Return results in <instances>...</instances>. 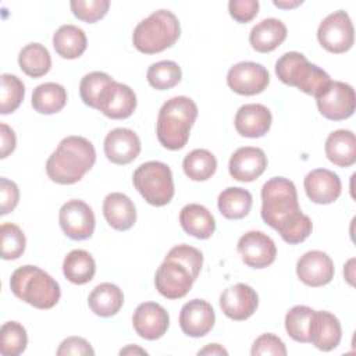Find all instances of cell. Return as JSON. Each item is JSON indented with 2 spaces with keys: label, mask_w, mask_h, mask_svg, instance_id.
Returning <instances> with one entry per match:
<instances>
[{
  "label": "cell",
  "mask_w": 356,
  "mask_h": 356,
  "mask_svg": "<svg viewBox=\"0 0 356 356\" xmlns=\"http://www.w3.org/2000/svg\"><path fill=\"white\" fill-rule=\"evenodd\" d=\"M261 218L289 245L303 242L313 229L310 217L300 210L295 184L284 177L270 178L263 185Z\"/></svg>",
  "instance_id": "1"
},
{
  "label": "cell",
  "mask_w": 356,
  "mask_h": 356,
  "mask_svg": "<svg viewBox=\"0 0 356 356\" xmlns=\"http://www.w3.org/2000/svg\"><path fill=\"white\" fill-rule=\"evenodd\" d=\"M203 266V254L189 245L170 249L154 274V285L167 299H181L192 288Z\"/></svg>",
  "instance_id": "2"
},
{
  "label": "cell",
  "mask_w": 356,
  "mask_h": 356,
  "mask_svg": "<svg viewBox=\"0 0 356 356\" xmlns=\"http://www.w3.org/2000/svg\"><path fill=\"white\" fill-rule=\"evenodd\" d=\"M95 146L82 136L64 138L46 161L47 177L60 185H72L95 165Z\"/></svg>",
  "instance_id": "3"
},
{
  "label": "cell",
  "mask_w": 356,
  "mask_h": 356,
  "mask_svg": "<svg viewBox=\"0 0 356 356\" xmlns=\"http://www.w3.org/2000/svg\"><path fill=\"white\" fill-rule=\"evenodd\" d=\"M197 117L196 103L186 96L168 99L160 108L156 134L159 142L168 150L182 149L188 139L192 125Z\"/></svg>",
  "instance_id": "4"
},
{
  "label": "cell",
  "mask_w": 356,
  "mask_h": 356,
  "mask_svg": "<svg viewBox=\"0 0 356 356\" xmlns=\"http://www.w3.org/2000/svg\"><path fill=\"white\" fill-rule=\"evenodd\" d=\"M11 292L22 302L36 309H51L61 296L58 282L36 266L18 267L10 278Z\"/></svg>",
  "instance_id": "5"
},
{
  "label": "cell",
  "mask_w": 356,
  "mask_h": 356,
  "mask_svg": "<svg viewBox=\"0 0 356 356\" xmlns=\"http://www.w3.org/2000/svg\"><path fill=\"white\" fill-rule=\"evenodd\" d=\"M177 15L168 10L153 11L134 29L132 43L140 53L156 54L171 47L179 38Z\"/></svg>",
  "instance_id": "6"
},
{
  "label": "cell",
  "mask_w": 356,
  "mask_h": 356,
  "mask_svg": "<svg viewBox=\"0 0 356 356\" xmlns=\"http://www.w3.org/2000/svg\"><path fill=\"white\" fill-rule=\"evenodd\" d=\"M278 79L289 86H295L306 95L317 97L331 82L330 75L299 51H288L275 63Z\"/></svg>",
  "instance_id": "7"
},
{
  "label": "cell",
  "mask_w": 356,
  "mask_h": 356,
  "mask_svg": "<svg viewBox=\"0 0 356 356\" xmlns=\"http://www.w3.org/2000/svg\"><path fill=\"white\" fill-rule=\"evenodd\" d=\"M135 189L152 206L161 207L174 197L172 172L165 163L147 161L140 164L132 175Z\"/></svg>",
  "instance_id": "8"
},
{
  "label": "cell",
  "mask_w": 356,
  "mask_h": 356,
  "mask_svg": "<svg viewBox=\"0 0 356 356\" xmlns=\"http://www.w3.org/2000/svg\"><path fill=\"white\" fill-rule=\"evenodd\" d=\"M317 39L330 53L341 54L348 51L355 42V31L348 13L338 10L328 14L318 25Z\"/></svg>",
  "instance_id": "9"
},
{
  "label": "cell",
  "mask_w": 356,
  "mask_h": 356,
  "mask_svg": "<svg viewBox=\"0 0 356 356\" xmlns=\"http://www.w3.org/2000/svg\"><path fill=\"white\" fill-rule=\"evenodd\" d=\"M317 108L323 117L331 121H342L355 113L356 96L349 83L331 81L330 85L316 97Z\"/></svg>",
  "instance_id": "10"
},
{
  "label": "cell",
  "mask_w": 356,
  "mask_h": 356,
  "mask_svg": "<svg viewBox=\"0 0 356 356\" xmlns=\"http://www.w3.org/2000/svg\"><path fill=\"white\" fill-rule=\"evenodd\" d=\"M58 222L63 232L74 241H83L95 231V214L88 203L72 199L65 202L58 211Z\"/></svg>",
  "instance_id": "11"
},
{
  "label": "cell",
  "mask_w": 356,
  "mask_h": 356,
  "mask_svg": "<svg viewBox=\"0 0 356 356\" xmlns=\"http://www.w3.org/2000/svg\"><path fill=\"white\" fill-rule=\"evenodd\" d=\"M227 83L238 95L253 96L261 93L270 83V75L266 67L253 61H241L234 64L227 74Z\"/></svg>",
  "instance_id": "12"
},
{
  "label": "cell",
  "mask_w": 356,
  "mask_h": 356,
  "mask_svg": "<svg viewBox=\"0 0 356 356\" xmlns=\"http://www.w3.org/2000/svg\"><path fill=\"white\" fill-rule=\"evenodd\" d=\"M238 252L242 261L252 268H264L274 263L277 246L274 241L261 231H248L238 241Z\"/></svg>",
  "instance_id": "13"
},
{
  "label": "cell",
  "mask_w": 356,
  "mask_h": 356,
  "mask_svg": "<svg viewBox=\"0 0 356 356\" xmlns=\"http://www.w3.org/2000/svg\"><path fill=\"white\" fill-rule=\"evenodd\" d=\"M136 108V95L125 83L110 82L97 100V110L111 120H124Z\"/></svg>",
  "instance_id": "14"
},
{
  "label": "cell",
  "mask_w": 356,
  "mask_h": 356,
  "mask_svg": "<svg viewBox=\"0 0 356 356\" xmlns=\"http://www.w3.org/2000/svg\"><path fill=\"white\" fill-rule=\"evenodd\" d=\"M132 325L140 338L156 341L167 332L170 317L161 305L156 302H143L134 312Z\"/></svg>",
  "instance_id": "15"
},
{
  "label": "cell",
  "mask_w": 356,
  "mask_h": 356,
  "mask_svg": "<svg viewBox=\"0 0 356 356\" xmlns=\"http://www.w3.org/2000/svg\"><path fill=\"white\" fill-rule=\"evenodd\" d=\"M259 306L256 291L248 284L238 282L222 291L220 296V307L222 313L235 321L249 318Z\"/></svg>",
  "instance_id": "16"
},
{
  "label": "cell",
  "mask_w": 356,
  "mask_h": 356,
  "mask_svg": "<svg viewBox=\"0 0 356 356\" xmlns=\"http://www.w3.org/2000/svg\"><path fill=\"white\" fill-rule=\"evenodd\" d=\"M334 263L331 257L321 250H310L299 257L296 263L298 278L309 286L317 288L327 285L334 278Z\"/></svg>",
  "instance_id": "17"
},
{
  "label": "cell",
  "mask_w": 356,
  "mask_h": 356,
  "mask_svg": "<svg viewBox=\"0 0 356 356\" xmlns=\"http://www.w3.org/2000/svg\"><path fill=\"white\" fill-rule=\"evenodd\" d=\"M216 323V314L211 305L203 299L186 302L179 313V327L182 332L192 338L204 337L211 331Z\"/></svg>",
  "instance_id": "18"
},
{
  "label": "cell",
  "mask_w": 356,
  "mask_h": 356,
  "mask_svg": "<svg viewBox=\"0 0 356 356\" xmlns=\"http://www.w3.org/2000/svg\"><path fill=\"white\" fill-rule=\"evenodd\" d=\"M267 167V156L260 147L243 146L236 149L228 161L229 175L241 182L257 179Z\"/></svg>",
  "instance_id": "19"
},
{
  "label": "cell",
  "mask_w": 356,
  "mask_h": 356,
  "mask_svg": "<svg viewBox=\"0 0 356 356\" xmlns=\"http://www.w3.org/2000/svg\"><path fill=\"white\" fill-rule=\"evenodd\" d=\"M303 186L307 197L317 204L334 203L342 191L338 174L327 168H316L310 171L305 177Z\"/></svg>",
  "instance_id": "20"
},
{
  "label": "cell",
  "mask_w": 356,
  "mask_h": 356,
  "mask_svg": "<svg viewBox=\"0 0 356 356\" xmlns=\"http://www.w3.org/2000/svg\"><path fill=\"white\" fill-rule=\"evenodd\" d=\"M140 153L139 136L128 128H115L104 138V154L114 164H129Z\"/></svg>",
  "instance_id": "21"
},
{
  "label": "cell",
  "mask_w": 356,
  "mask_h": 356,
  "mask_svg": "<svg viewBox=\"0 0 356 356\" xmlns=\"http://www.w3.org/2000/svg\"><path fill=\"white\" fill-rule=\"evenodd\" d=\"M271 111L259 103L243 104L235 114V129L245 138H260L266 135L271 127Z\"/></svg>",
  "instance_id": "22"
},
{
  "label": "cell",
  "mask_w": 356,
  "mask_h": 356,
  "mask_svg": "<svg viewBox=\"0 0 356 356\" xmlns=\"http://www.w3.org/2000/svg\"><path fill=\"white\" fill-rule=\"evenodd\" d=\"M342 338L341 323L337 316L325 310H314L310 324V342L323 352L335 349Z\"/></svg>",
  "instance_id": "23"
},
{
  "label": "cell",
  "mask_w": 356,
  "mask_h": 356,
  "mask_svg": "<svg viewBox=\"0 0 356 356\" xmlns=\"http://www.w3.org/2000/svg\"><path fill=\"white\" fill-rule=\"evenodd\" d=\"M103 214L107 224L117 231H127L136 221L134 202L121 192H113L104 197Z\"/></svg>",
  "instance_id": "24"
},
{
  "label": "cell",
  "mask_w": 356,
  "mask_h": 356,
  "mask_svg": "<svg viewBox=\"0 0 356 356\" xmlns=\"http://www.w3.org/2000/svg\"><path fill=\"white\" fill-rule=\"evenodd\" d=\"M179 222L186 234L197 239H209L216 231L213 214L197 203H189L181 209Z\"/></svg>",
  "instance_id": "25"
},
{
  "label": "cell",
  "mask_w": 356,
  "mask_h": 356,
  "mask_svg": "<svg viewBox=\"0 0 356 356\" xmlns=\"http://www.w3.org/2000/svg\"><path fill=\"white\" fill-rule=\"evenodd\" d=\"M325 156L338 167H350L356 161V139L349 129H337L325 139Z\"/></svg>",
  "instance_id": "26"
},
{
  "label": "cell",
  "mask_w": 356,
  "mask_h": 356,
  "mask_svg": "<svg viewBox=\"0 0 356 356\" xmlns=\"http://www.w3.org/2000/svg\"><path fill=\"white\" fill-rule=\"evenodd\" d=\"M286 38V26L281 19L266 18L256 24L249 35L252 47L259 53L275 50Z\"/></svg>",
  "instance_id": "27"
},
{
  "label": "cell",
  "mask_w": 356,
  "mask_h": 356,
  "mask_svg": "<svg viewBox=\"0 0 356 356\" xmlns=\"http://www.w3.org/2000/svg\"><path fill=\"white\" fill-rule=\"evenodd\" d=\"M88 305L96 316L111 317L115 316L122 307L124 293L117 285L111 282H103L95 286L89 293Z\"/></svg>",
  "instance_id": "28"
},
{
  "label": "cell",
  "mask_w": 356,
  "mask_h": 356,
  "mask_svg": "<svg viewBox=\"0 0 356 356\" xmlns=\"http://www.w3.org/2000/svg\"><path fill=\"white\" fill-rule=\"evenodd\" d=\"M86 46L88 39L85 32L75 25H61L53 35V47L56 53L63 58H78L83 54Z\"/></svg>",
  "instance_id": "29"
},
{
  "label": "cell",
  "mask_w": 356,
  "mask_h": 356,
  "mask_svg": "<svg viewBox=\"0 0 356 356\" xmlns=\"http://www.w3.org/2000/svg\"><path fill=\"white\" fill-rule=\"evenodd\" d=\"M63 273L70 282L83 285L93 280L96 273V261L89 252L83 249H74L64 257Z\"/></svg>",
  "instance_id": "30"
},
{
  "label": "cell",
  "mask_w": 356,
  "mask_h": 356,
  "mask_svg": "<svg viewBox=\"0 0 356 356\" xmlns=\"http://www.w3.org/2000/svg\"><path fill=\"white\" fill-rule=\"evenodd\" d=\"M252 200L249 191L238 186H229L218 195L217 206L222 217L227 220H241L249 214Z\"/></svg>",
  "instance_id": "31"
},
{
  "label": "cell",
  "mask_w": 356,
  "mask_h": 356,
  "mask_svg": "<svg viewBox=\"0 0 356 356\" xmlns=\"http://www.w3.org/2000/svg\"><path fill=\"white\" fill-rule=\"evenodd\" d=\"M67 103V90L56 82H46L35 88L32 93V107L40 114H56Z\"/></svg>",
  "instance_id": "32"
},
{
  "label": "cell",
  "mask_w": 356,
  "mask_h": 356,
  "mask_svg": "<svg viewBox=\"0 0 356 356\" xmlns=\"http://www.w3.org/2000/svg\"><path fill=\"white\" fill-rule=\"evenodd\" d=\"M19 68L31 78H40L50 71L51 57L49 50L40 43L24 46L18 54Z\"/></svg>",
  "instance_id": "33"
},
{
  "label": "cell",
  "mask_w": 356,
  "mask_h": 356,
  "mask_svg": "<svg viewBox=\"0 0 356 356\" xmlns=\"http://www.w3.org/2000/svg\"><path fill=\"white\" fill-rule=\"evenodd\" d=\"M182 168L189 179L206 181L214 175L217 170V159L206 149H195L185 156Z\"/></svg>",
  "instance_id": "34"
},
{
  "label": "cell",
  "mask_w": 356,
  "mask_h": 356,
  "mask_svg": "<svg viewBox=\"0 0 356 356\" xmlns=\"http://www.w3.org/2000/svg\"><path fill=\"white\" fill-rule=\"evenodd\" d=\"M314 310L305 305H298L289 309L285 314V330L288 335L302 343L310 342V324Z\"/></svg>",
  "instance_id": "35"
},
{
  "label": "cell",
  "mask_w": 356,
  "mask_h": 356,
  "mask_svg": "<svg viewBox=\"0 0 356 356\" xmlns=\"http://www.w3.org/2000/svg\"><path fill=\"white\" fill-rule=\"evenodd\" d=\"M181 67L171 60L153 63L146 72V79L149 85L157 90H167L174 88L181 81Z\"/></svg>",
  "instance_id": "36"
},
{
  "label": "cell",
  "mask_w": 356,
  "mask_h": 356,
  "mask_svg": "<svg viewBox=\"0 0 356 356\" xmlns=\"http://www.w3.org/2000/svg\"><path fill=\"white\" fill-rule=\"evenodd\" d=\"M28 345L26 330L18 321H7L0 330V352L3 356H18Z\"/></svg>",
  "instance_id": "37"
},
{
  "label": "cell",
  "mask_w": 356,
  "mask_h": 356,
  "mask_svg": "<svg viewBox=\"0 0 356 356\" xmlns=\"http://www.w3.org/2000/svg\"><path fill=\"white\" fill-rule=\"evenodd\" d=\"M0 81V113L10 114L22 103L25 96V85L17 75L11 74H1Z\"/></svg>",
  "instance_id": "38"
},
{
  "label": "cell",
  "mask_w": 356,
  "mask_h": 356,
  "mask_svg": "<svg viewBox=\"0 0 356 356\" xmlns=\"http://www.w3.org/2000/svg\"><path fill=\"white\" fill-rule=\"evenodd\" d=\"M0 241H1V257L4 260L18 259L24 253L26 246V239L22 229L13 222L1 224Z\"/></svg>",
  "instance_id": "39"
},
{
  "label": "cell",
  "mask_w": 356,
  "mask_h": 356,
  "mask_svg": "<svg viewBox=\"0 0 356 356\" xmlns=\"http://www.w3.org/2000/svg\"><path fill=\"white\" fill-rule=\"evenodd\" d=\"M113 81L114 79L108 74L102 71H93L86 74L79 83V95L82 102L92 108H97L99 96L102 95L103 89Z\"/></svg>",
  "instance_id": "40"
},
{
  "label": "cell",
  "mask_w": 356,
  "mask_h": 356,
  "mask_svg": "<svg viewBox=\"0 0 356 356\" xmlns=\"http://www.w3.org/2000/svg\"><path fill=\"white\" fill-rule=\"evenodd\" d=\"M72 14L88 24L102 19L110 7L108 0H72L70 3Z\"/></svg>",
  "instance_id": "41"
},
{
  "label": "cell",
  "mask_w": 356,
  "mask_h": 356,
  "mask_svg": "<svg viewBox=\"0 0 356 356\" xmlns=\"http://www.w3.org/2000/svg\"><path fill=\"white\" fill-rule=\"evenodd\" d=\"M252 356H263V355H273V356H285L286 348L285 343L274 334H261L252 345L250 349Z\"/></svg>",
  "instance_id": "42"
},
{
  "label": "cell",
  "mask_w": 356,
  "mask_h": 356,
  "mask_svg": "<svg viewBox=\"0 0 356 356\" xmlns=\"http://www.w3.org/2000/svg\"><path fill=\"white\" fill-rule=\"evenodd\" d=\"M259 6L257 0H231L228 3V11L235 21L246 24L257 15Z\"/></svg>",
  "instance_id": "43"
},
{
  "label": "cell",
  "mask_w": 356,
  "mask_h": 356,
  "mask_svg": "<svg viewBox=\"0 0 356 356\" xmlns=\"http://www.w3.org/2000/svg\"><path fill=\"white\" fill-rule=\"evenodd\" d=\"M19 200V189L15 182L0 178V214L6 216L13 211Z\"/></svg>",
  "instance_id": "44"
},
{
  "label": "cell",
  "mask_w": 356,
  "mask_h": 356,
  "mask_svg": "<svg viewBox=\"0 0 356 356\" xmlns=\"http://www.w3.org/2000/svg\"><path fill=\"white\" fill-rule=\"evenodd\" d=\"M58 356H93L95 350L90 346V343L81 337H68L65 338L58 349H57Z\"/></svg>",
  "instance_id": "45"
},
{
  "label": "cell",
  "mask_w": 356,
  "mask_h": 356,
  "mask_svg": "<svg viewBox=\"0 0 356 356\" xmlns=\"http://www.w3.org/2000/svg\"><path fill=\"white\" fill-rule=\"evenodd\" d=\"M0 138H1L0 157L6 159L10 153L14 152L15 145H17V138H15L14 131L4 122L0 124Z\"/></svg>",
  "instance_id": "46"
},
{
  "label": "cell",
  "mask_w": 356,
  "mask_h": 356,
  "mask_svg": "<svg viewBox=\"0 0 356 356\" xmlns=\"http://www.w3.org/2000/svg\"><path fill=\"white\" fill-rule=\"evenodd\" d=\"M197 355H228V352L218 343H210L206 348L200 349Z\"/></svg>",
  "instance_id": "47"
},
{
  "label": "cell",
  "mask_w": 356,
  "mask_h": 356,
  "mask_svg": "<svg viewBox=\"0 0 356 356\" xmlns=\"http://www.w3.org/2000/svg\"><path fill=\"white\" fill-rule=\"evenodd\" d=\"M353 264H355V259H350L346 264H345V267H343V275H345V278H346V281L350 284V285H353V278H355V267H353Z\"/></svg>",
  "instance_id": "48"
},
{
  "label": "cell",
  "mask_w": 356,
  "mask_h": 356,
  "mask_svg": "<svg viewBox=\"0 0 356 356\" xmlns=\"http://www.w3.org/2000/svg\"><path fill=\"white\" fill-rule=\"evenodd\" d=\"M273 4L280 8H293V7H298L299 4H302V1L300 0H298V1H277V0H274Z\"/></svg>",
  "instance_id": "49"
},
{
  "label": "cell",
  "mask_w": 356,
  "mask_h": 356,
  "mask_svg": "<svg viewBox=\"0 0 356 356\" xmlns=\"http://www.w3.org/2000/svg\"><path fill=\"white\" fill-rule=\"evenodd\" d=\"M120 353L121 355H131V353H139V355H146L147 352L146 350H143V349H140V348H138V346H127V348H124V349H121L120 350Z\"/></svg>",
  "instance_id": "50"
}]
</instances>
